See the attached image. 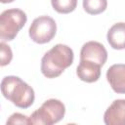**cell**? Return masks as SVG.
Returning <instances> with one entry per match:
<instances>
[{"label": "cell", "instance_id": "obj_1", "mask_svg": "<svg viewBox=\"0 0 125 125\" xmlns=\"http://www.w3.org/2000/svg\"><path fill=\"white\" fill-rule=\"evenodd\" d=\"M74 54L70 47L57 44L42 57L41 72L47 78H56L72 64Z\"/></svg>", "mask_w": 125, "mask_h": 125}, {"label": "cell", "instance_id": "obj_2", "mask_svg": "<svg viewBox=\"0 0 125 125\" xmlns=\"http://www.w3.org/2000/svg\"><path fill=\"white\" fill-rule=\"evenodd\" d=\"M1 92L5 99L20 108H28L35 99L32 87L15 75H8L2 79Z\"/></svg>", "mask_w": 125, "mask_h": 125}, {"label": "cell", "instance_id": "obj_3", "mask_svg": "<svg viewBox=\"0 0 125 125\" xmlns=\"http://www.w3.org/2000/svg\"><path fill=\"white\" fill-rule=\"evenodd\" d=\"M65 114V106L60 100L49 99L29 116L30 124L53 125L61 121Z\"/></svg>", "mask_w": 125, "mask_h": 125}, {"label": "cell", "instance_id": "obj_4", "mask_svg": "<svg viewBox=\"0 0 125 125\" xmlns=\"http://www.w3.org/2000/svg\"><path fill=\"white\" fill-rule=\"evenodd\" d=\"M26 14L21 9H8L0 15V38L2 41H12L26 23Z\"/></svg>", "mask_w": 125, "mask_h": 125}, {"label": "cell", "instance_id": "obj_5", "mask_svg": "<svg viewBox=\"0 0 125 125\" xmlns=\"http://www.w3.org/2000/svg\"><path fill=\"white\" fill-rule=\"evenodd\" d=\"M57 23L55 20L49 16H40L35 18L28 29L30 39L37 44H45L50 42L56 35Z\"/></svg>", "mask_w": 125, "mask_h": 125}, {"label": "cell", "instance_id": "obj_6", "mask_svg": "<svg viewBox=\"0 0 125 125\" xmlns=\"http://www.w3.org/2000/svg\"><path fill=\"white\" fill-rule=\"evenodd\" d=\"M80 60H86L103 66L107 60V51L98 41H88L83 44L80 51Z\"/></svg>", "mask_w": 125, "mask_h": 125}, {"label": "cell", "instance_id": "obj_7", "mask_svg": "<svg viewBox=\"0 0 125 125\" xmlns=\"http://www.w3.org/2000/svg\"><path fill=\"white\" fill-rule=\"evenodd\" d=\"M106 80L117 94H125V64L115 63L106 70Z\"/></svg>", "mask_w": 125, "mask_h": 125}, {"label": "cell", "instance_id": "obj_8", "mask_svg": "<svg viewBox=\"0 0 125 125\" xmlns=\"http://www.w3.org/2000/svg\"><path fill=\"white\" fill-rule=\"evenodd\" d=\"M106 125H125V100H114L104 114Z\"/></svg>", "mask_w": 125, "mask_h": 125}, {"label": "cell", "instance_id": "obj_9", "mask_svg": "<svg viewBox=\"0 0 125 125\" xmlns=\"http://www.w3.org/2000/svg\"><path fill=\"white\" fill-rule=\"evenodd\" d=\"M101 65L90 61L80 60L76 67V75L81 81L93 83L99 80L101 76Z\"/></svg>", "mask_w": 125, "mask_h": 125}, {"label": "cell", "instance_id": "obj_10", "mask_svg": "<svg viewBox=\"0 0 125 125\" xmlns=\"http://www.w3.org/2000/svg\"><path fill=\"white\" fill-rule=\"evenodd\" d=\"M106 39L112 49H125V22L114 23L107 31Z\"/></svg>", "mask_w": 125, "mask_h": 125}, {"label": "cell", "instance_id": "obj_11", "mask_svg": "<svg viewBox=\"0 0 125 125\" xmlns=\"http://www.w3.org/2000/svg\"><path fill=\"white\" fill-rule=\"evenodd\" d=\"M83 9L89 15H99L105 11L107 0H83Z\"/></svg>", "mask_w": 125, "mask_h": 125}, {"label": "cell", "instance_id": "obj_12", "mask_svg": "<svg viewBox=\"0 0 125 125\" xmlns=\"http://www.w3.org/2000/svg\"><path fill=\"white\" fill-rule=\"evenodd\" d=\"M53 9L60 14H69L77 6V0H51Z\"/></svg>", "mask_w": 125, "mask_h": 125}, {"label": "cell", "instance_id": "obj_13", "mask_svg": "<svg viewBox=\"0 0 125 125\" xmlns=\"http://www.w3.org/2000/svg\"><path fill=\"white\" fill-rule=\"evenodd\" d=\"M13 59V52L9 45H7L4 41L0 43V65L5 66L11 62Z\"/></svg>", "mask_w": 125, "mask_h": 125}, {"label": "cell", "instance_id": "obj_14", "mask_svg": "<svg viewBox=\"0 0 125 125\" xmlns=\"http://www.w3.org/2000/svg\"><path fill=\"white\" fill-rule=\"evenodd\" d=\"M7 125L8 124H30L29 117H27L24 114H21L20 112L13 113L7 120Z\"/></svg>", "mask_w": 125, "mask_h": 125}, {"label": "cell", "instance_id": "obj_15", "mask_svg": "<svg viewBox=\"0 0 125 125\" xmlns=\"http://www.w3.org/2000/svg\"><path fill=\"white\" fill-rule=\"evenodd\" d=\"M0 1H1V3L6 4V3H11V2H13V1H15V0H0Z\"/></svg>", "mask_w": 125, "mask_h": 125}]
</instances>
